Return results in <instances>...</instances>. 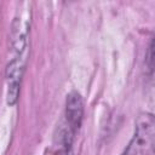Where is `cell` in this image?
<instances>
[{
    "mask_svg": "<svg viewBox=\"0 0 155 155\" xmlns=\"http://www.w3.org/2000/svg\"><path fill=\"white\" fill-rule=\"evenodd\" d=\"M21 71H22V64L18 59H15L11 62L7 67V103L15 104L18 96V87L21 81Z\"/></svg>",
    "mask_w": 155,
    "mask_h": 155,
    "instance_id": "6da1fadb",
    "label": "cell"
},
{
    "mask_svg": "<svg viewBox=\"0 0 155 155\" xmlns=\"http://www.w3.org/2000/svg\"><path fill=\"white\" fill-rule=\"evenodd\" d=\"M82 119V102L78 93L73 92L67 99V120L73 131H76Z\"/></svg>",
    "mask_w": 155,
    "mask_h": 155,
    "instance_id": "7a4b0ae2",
    "label": "cell"
}]
</instances>
